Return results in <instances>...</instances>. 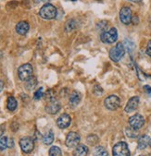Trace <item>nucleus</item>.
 <instances>
[{
    "instance_id": "nucleus-1",
    "label": "nucleus",
    "mask_w": 151,
    "mask_h": 156,
    "mask_svg": "<svg viewBox=\"0 0 151 156\" xmlns=\"http://www.w3.org/2000/svg\"><path fill=\"white\" fill-rule=\"evenodd\" d=\"M125 54V46L122 43H118L109 51V58L114 62H119Z\"/></svg>"
},
{
    "instance_id": "nucleus-2",
    "label": "nucleus",
    "mask_w": 151,
    "mask_h": 156,
    "mask_svg": "<svg viewBox=\"0 0 151 156\" xmlns=\"http://www.w3.org/2000/svg\"><path fill=\"white\" fill-rule=\"evenodd\" d=\"M57 9L52 4H45L39 11V15L44 20H54L57 17Z\"/></svg>"
},
{
    "instance_id": "nucleus-3",
    "label": "nucleus",
    "mask_w": 151,
    "mask_h": 156,
    "mask_svg": "<svg viewBox=\"0 0 151 156\" xmlns=\"http://www.w3.org/2000/svg\"><path fill=\"white\" fill-rule=\"evenodd\" d=\"M100 39L105 44H113L118 39V32L116 28H111L109 30H104L100 35Z\"/></svg>"
},
{
    "instance_id": "nucleus-4",
    "label": "nucleus",
    "mask_w": 151,
    "mask_h": 156,
    "mask_svg": "<svg viewBox=\"0 0 151 156\" xmlns=\"http://www.w3.org/2000/svg\"><path fill=\"white\" fill-rule=\"evenodd\" d=\"M112 154L114 156H129L130 150L128 148L127 143L124 141L116 143L112 149Z\"/></svg>"
},
{
    "instance_id": "nucleus-5",
    "label": "nucleus",
    "mask_w": 151,
    "mask_h": 156,
    "mask_svg": "<svg viewBox=\"0 0 151 156\" xmlns=\"http://www.w3.org/2000/svg\"><path fill=\"white\" fill-rule=\"evenodd\" d=\"M18 75L20 80L26 81L33 76V67L30 64H24L18 69Z\"/></svg>"
},
{
    "instance_id": "nucleus-6",
    "label": "nucleus",
    "mask_w": 151,
    "mask_h": 156,
    "mask_svg": "<svg viewBox=\"0 0 151 156\" xmlns=\"http://www.w3.org/2000/svg\"><path fill=\"white\" fill-rule=\"evenodd\" d=\"M20 146L23 152L30 153L31 151H33V150L35 148L34 140L31 137H23L20 140Z\"/></svg>"
},
{
    "instance_id": "nucleus-7",
    "label": "nucleus",
    "mask_w": 151,
    "mask_h": 156,
    "mask_svg": "<svg viewBox=\"0 0 151 156\" xmlns=\"http://www.w3.org/2000/svg\"><path fill=\"white\" fill-rule=\"evenodd\" d=\"M129 125L130 127L135 129H140L144 125H145V118L142 115L136 114L134 115L129 118Z\"/></svg>"
},
{
    "instance_id": "nucleus-8",
    "label": "nucleus",
    "mask_w": 151,
    "mask_h": 156,
    "mask_svg": "<svg viewBox=\"0 0 151 156\" xmlns=\"http://www.w3.org/2000/svg\"><path fill=\"white\" fill-rule=\"evenodd\" d=\"M104 104H105V106H106L107 109L114 111V110L119 108V106L120 105V100L116 95H110V96H109V97H107L105 99Z\"/></svg>"
},
{
    "instance_id": "nucleus-9",
    "label": "nucleus",
    "mask_w": 151,
    "mask_h": 156,
    "mask_svg": "<svg viewBox=\"0 0 151 156\" xmlns=\"http://www.w3.org/2000/svg\"><path fill=\"white\" fill-rule=\"evenodd\" d=\"M133 15H132V10L128 7H123L120 11V20L123 24L128 25L132 22Z\"/></svg>"
},
{
    "instance_id": "nucleus-10",
    "label": "nucleus",
    "mask_w": 151,
    "mask_h": 156,
    "mask_svg": "<svg viewBox=\"0 0 151 156\" xmlns=\"http://www.w3.org/2000/svg\"><path fill=\"white\" fill-rule=\"evenodd\" d=\"M80 140H81V137L78 133L76 132H70L67 135L66 138V145L69 148H75L78 144H80Z\"/></svg>"
},
{
    "instance_id": "nucleus-11",
    "label": "nucleus",
    "mask_w": 151,
    "mask_h": 156,
    "mask_svg": "<svg viewBox=\"0 0 151 156\" xmlns=\"http://www.w3.org/2000/svg\"><path fill=\"white\" fill-rule=\"evenodd\" d=\"M72 122V118L68 114H62L57 120V127L60 129H67Z\"/></svg>"
},
{
    "instance_id": "nucleus-12",
    "label": "nucleus",
    "mask_w": 151,
    "mask_h": 156,
    "mask_svg": "<svg viewBox=\"0 0 151 156\" xmlns=\"http://www.w3.org/2000/svg\"><path fill=\"white\" fill-rule=\"evenodd\" d=\"M60 107L61 106H60L59 102L57 101L56 99H53V100H50L47 105L46 106V111L50 115H55L60 110Z\"/></svg>"
},
{
    "instance_id": "nucleus-13",
    "label": "nucleus",
    "mask_w": 151,
    "mask_h": 156,
    "mask_svg": "<svg viewBox=\"0 0 151 156\" xmlns=\"http://www.w3.org/2000/svg\"><path fill=\"white\" fill-rule=\"evenodd\" d=\"M139 97L138 96H134V97H132L129 101H128V103H127V105H126V106H125V108H124V111L126 112V113H132V112H134V110H136L137 109V107H138V105H139Z\"/></svg>"
},
{
    "instance_id": "nucleus-14",
    "label": "nucleus",
    "mask_w": 151,
    "mask_h": 156,
    "mask_svg": "<svg viewBox=\"0 0 151 156\" xmlns=\"http://www.w3.org/2000/svg\"><path fill=\"white\" fill-rule=\"evenodd\" d=\"M30 30V25L26 21H20L16 26V32L20 35H25Z\"/></svg>"
},
{
    "instance_id": "nucleus-15",
    "label": "nucleus",
    "mask_w": 151,
    "mask_h": 156,
    "mask_svg": "<svg viewBox=\"0 0 151 156\" xmlns=\"http://www.w3.org/2000/svg\"><path fill=\"white\" fill-rule=\"evenodd\" d=\"M81 99H82V94L77 91V90H74L73 92H72V94L70 96V100H69V103L73 107H76L80 102H81Z\"/></svg>"
},
{
    "instance_id": "nucleus-16",
    "label": "nucleus",
    "mask_w": 151,
    "mask_h": 156,
    "mask_svg": "<svg viewBox=\"0 0 151 156\" xmlns=\"http://www.w3.org/2000/svg\"><path fill=\"white\" fill-rule=\"evenodd\" d=\"M149 141H150V138L148 135H143V136H140L138 138V144H137V147L139 150H144L145 149L148 144H149Z\"/></svg>"
},
{
    "instance_id": "nucleus-17",
    "label": "nucleus",
    "mask_w": 151,
    "mask_h": 156,
    "mask_svg": "<svg viewBox=\"0 0 151 156\" xmlns=\"http://www.w3.org/2000/svg\"><path fill=\"white\" fill-rule=\"evenodd\" d=\"M87 154H88V148L84 144H78L73 151V155L75 156H85Z\"/></svg>"
},
{
    "instance_id": "nucleus-18",
    "label": "nucleus",
    "mask_w": 151,
    "mask_h": 156,
    "mask_svg": "<svg viewBox=\"0 0 151 156\" xmlns=\"http://www.w3.org/2000/svg\"><path fill=\"white\" fill-rule=\"evenodd\" d=\"M37 85V80L35 77H31L28 80H26V84H25V88L29 90H33Z\"/></svg>"
},
{
    "instance_id": "nucleus-19",
    "label": "nucleus",
    "mask_w": 151,
    "mask_h": 156,
    "mask_svg": "<svg viewBox=\"0 0 151 156\" xmlns=\"http://www.w3.org/2000/svg\"><path fill=\"white\" fill-rule=\"evenodd\" d=\"M53 141H54V134H53V132L51 130H49V131H47L44 135V137H43V142L45 144H46V145H50V144H52Z\"/></svg>"
},
{
    "instance_id": "nucleus-20",
    "label": "nucleus",
    "mask_w": 151,
    "mask_h": 156,
    "mask_svg": "<svg viewBox=\"0 0 151 156\" xmlns=\"http://www.w3.org/2000/svg\"><path fill=\"white\" fill-rule=\"evenodd\" d=\"M17 105H18V104H17L16 99H15L14 97H12V96L9 97L8 103H7V107H8V109H9V111H14V110L17 108Z\"/></svg>"
},
{
    "instance_id": "nucleus-21",
    "label": "nucleus",
    "mask_w": 151,
    "mask_h": 156,
    "mask_svg": "<svg viewBox=\"0 0 151 156\" xmlns=\"http://www.w3.org/2000/svg\"><path fill=\"white\" fill-rule=\"evenodd\" d=\"M125 134H126L127 137H129V138H137V137L139 136L138 129H133L132 127L126 128V129H125Z\"/></svg>"
},
{
    "instance_id": "nucleus-22",
    "label": "nucleus",
    "mask_w": 151,
    "mask_h": 156,
    "mask_svg": "<svg viewBox=\"0 0 151 156\" xmlns=\"http://www.w3.org/2000/svg\"><path fill=\"white\" fill-rule=\"evenodd\" d=\"M109 153L107 152V150L102 146H98L94 150V155L96 156H107Z\"/></svg>"
},
{
    "instance_id": "nucleus-23",
    "label": "nucleus",
    "mask_w": 151,
    "mask_h": 156,
    "mask_svg": "<svg viewBox=\"0 0 151 156\" xmlns=\"http://www.w3.org/2000/svg\"><path fill=\"white\" fill-rule=\"evenodd\" d=\"M61 154H62L61 150L57 146H53L49 150V155L50 156H60Z\"/></svg>"
},
{
    "instance_id": "nucleus-24",
    "label": "nucleus",
    "mask_w": 151,
    "mask_h": 156,
    "mask_svg": "<svg viewBox=\"0 0 151 156\" xmlns=\"http://www.w3.org/2000/svg\"><path fill=\"white\" fill-rule=\"evenodd\" d=\"M9 139L7 137H1L0 139V151H5L8 148Z\"/></svg>"
},
{
    "instance_id": "nucleus-25",
    "label": "nucleus",
    "mask_w": 151,
    "mask_h": 156,
    "mask_svg": "<svg viewBox=\"0 0 151 156\" xmlns=\"http://www.w3.org/2000/svg\"><path fill=\"white\" fill-rule=\"evenodd\" d=\"M43 95H44L43 88H40V89H38V90H36V92H35V96H34V98H35V100H39V99L42 98Z\"/></svg>"
},
{
    "instance_id": "nucleus-26",
    "label": "nucleus",
    "mask_w": 151,
    "mask_h": 156,
    "mask_svg": "<svg viewBox=\"0 0 151 156\" xmlns=\"http://www.w3.org/2000/svg\"><path fill=\"white\" fill-rule=\"evenodd\" d=\"M125 46H126V48L128 49V51L129 52H131L134 48V44L132 43V42H130V41H128V40H125Z\"/></svg>"
},
{
    "instance_id": "nucleus-27",
    "label": "nucleus",
    "mask_w": 151,
    "mask_h": 156,
    "mask_svg": "<svg viewBox=\"0 0 151 156\" xmlns=\"http://www.w3.org/2000/svg\"><path fill=\"white\" fill-rule=\"evenodd\" d=\"M145 54L148 56H151V40H149L148 43H147V46H146V49H145Z\"/></svg>"
},
{
    "instance_id": "nucleus-28",
    "label": "nucleus",
    "mask_w": 151,
    "mask_h": 156,
    "mask_svg": "<svg viewBox=\"0 0 151 156\" xmlns=\"http://www.w3.org/2000/svg\"><path fill=\"white\" fill-rule=\"evenodd\" d=\"M14 141H13V140H9V141H8V147H9V148H12L13 146H14Z\"/></svg>"
},
{
    "instance_id": "nucleus-29",
    "label": "nucleus",
    "mask_w": 151,
    "mask_h": 156,
    "mask_svg": "<svg viewBox=\"0 0 151 156\" xmlns=\"http://www.w3.org/2000/svg\"><path fill=\"white\" fill-rule=\"evenodd\" d=\"M145 90H146V92H147V93H149V94L151 93V88H150L149 86L145 85Z\"/></svg>"
},
{
    "instance_id": "nucleus-30",
    "label": "nucleus",
    "mask_w": 151,
    "mask_h": 156,
    "mask_svg": "<svg viewBox=\"0 0 151 156\" xmlns=\"http://www.w3.org/2000/svg\"><path fill=\"white\" fill-rule=\"evenodd\" d=\"M3 133H4V128L2 126H0V138L2 137Z\"/></svg>"
},
{
    "instance_id": "nucleus-31",
    "label": "nucleus",
    "mask_w": 151,
    "mask_h": 156,
    "mask_svg": "<svg viewBox=\"0 0 151 156\" xmlns=\"http://www.w3.org/2000/svg\"><path fill=\"white\" fill-rule=\"evenodd\" d=\"M3 88H4V83H3V81H1V80H0V92L2 91Z\"/></svg>"
},
{
    "instance_id": "nucleus-32",
    "label": "nucleus",
    "mask_w": 151,
    "mask_h": 156,
    "mask_svg": "<svg viewBox=\"0 0 151 156\" xmlns=\"http://www.w3.org/2000/svg\"><path fill=\"white\" fill-rule=\"evenodd\" d=\"M129 1H132V2H135V3H137V2L142 1V0H129Z\"/></svg>"
},
{
    "instance_id": "nucleus-33",
    "label": "nucleus",
    "mask_w": 151,
    "mask_h": 156,
    "mask_svg": "<svg viewBox=\"0 0 151 156\" xmlns=\"http://www.w3.org/2000/svg\"><path fill=\"white\" fill-rule=\"evenodd\" d=\"M34 1H35V3H39V2L41 1V0H34Z\"/></svg>"
},
{
    "instance_id": "nucleus-34",
    "label": "nucleus",
    "mask_w": 151,
    "mask_h": 156,
    "mask_svg": "<svg viewBox=\"0 0 151 156\" xmlns=\"http://www.w3.org/2000/svg\"><path fill=\"white\" fill-rule=\"evenodd\" d=\"M149 146L151 147V139H150V141H149Z\"/></svg>"
},
{
    "instance_id": "nucleus-35",
    "label": "nucleus",
    "mask_w": 151,
    "mask_h": 156,
    "mask_svg": "<svg viewBox=\"0 0 151 156\" xmlns=\"http://www.w3.org/2000/svg\"><path fill=\"white\" fill-rule=\"evenodd\" d=\"M45 2H47V1H50V0H44Z\"/></svg>"
},
{
    "instance_id": "nucleus-36",
    "label": "nucleus",
    "mask_w": 151,
    "mask_h": 156,
    "mask_svg": "<svg viewBox=\"0 0 151 156\" xmlns=\"http://www.w3.org/2000/svg\"><path fill=\"white\" fill-rule=\"evenodd\" d=\"M72 1H76V0H72Z\"/></svg>"
}]
</instances>
